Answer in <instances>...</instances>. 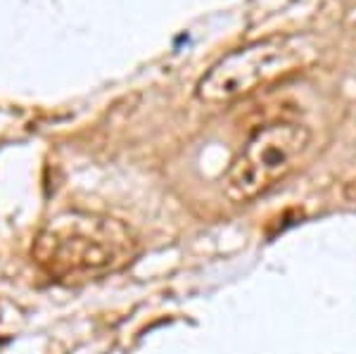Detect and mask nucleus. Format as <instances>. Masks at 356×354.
Listing matches in <instances>:
<instances>
[{"mask_svg":"<svg viewBox=\"0 0 356 354\" xmlns=\"http://www.w3.org/2000/svg\"><path fill=\"white\" fill-rule=\"evenodd\" d=\"M318 60V43L309 33H285L254 41L223 55L200 79L197 98L209 105L233 102L257 88L285 79Z\"/></svg>","mask_w":356,"mask_h":354,"instance_id":"obj_2","label":"nucleus"},{"mask_svg":"<svg viewBox=\"0 0 356 354\" xmlns=\"http://www.w3.org/2000/svg\"><path fill=\"white\" fill-rule=\"evenodd\" d=\"M312 145V131L292 119L268 122L247 138L226 174L228 200L252 202L285 181Z\"/></svg>","mask_w":356,"mask_h":354,"instance_id":"obj_3","label":"nucleus"},{"mask_svg":"<svg viewBox=\"0 0 356 354\" xmlns=\"http://www.w3.org/2000/svg\"><path fill=\"white\" fill-rule=\"evenodd\" d=\"M344 200H349V202H356V179L349 181L347 186H344Z\"/></svg>","mask_w":356,"mask_h":354,"instance_id":"obj_4","label":"nucleus"},{"mask_svg":"<svg viewBox=\"0 0 356 354\" xmlns=\"http://www.w3.org/2000/svg\"><path fill=\"white\" fill-rule=\"evenodd\" d=\"M31 255L55 278L97 276L129 264L136 255V238L110 216L65 212L41 228Z\"/></svg>","mask_w":356,"mask_h":354,"instance_id":"obj_1","label":"nucleus"}]
</instances>
